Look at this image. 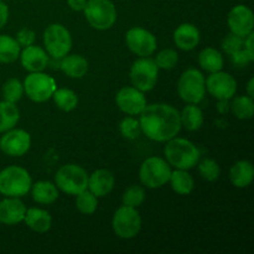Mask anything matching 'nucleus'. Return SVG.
Segmentation results:
<instances>
[{
  "mask_svg": "<svg viewBox=\"0 0 254 254\" xmlns=\"http://www.w3.org/2000/svg\"><path fill=\"white\" fill-rule=\"evenodd\" d=\"M139 118L141 133L153 141L165 143L181 130L180 112L166 103L146 104Z\"/></svg>",
  "mask_w": 254,
  "mask_h": 254,
  "instance_id": "nucleus-1",
  "label": "nucleus"
},
{
  "mask_svg": "<svg viewBox=\"0 0 254 254\" xmlns=\"http://www.w3.org/2000/svg\"><path fill=\"white\" fill-rule=\"evenodd\" d=\"M165 143L164 155L169 165L183 170H190L197 165L201 158V151L192 141L175 136Z\"/></svg>",
  "mask_w": 254,
  "mask_h": 254,
  "instance_id": "nucleus-2",
  "label": "nucleus"
},
{
  "mask_svg": "<svg viewBox=\"0 0 254 254\" xmlns=\"http://www.w3.org/2000/svg\"><path fill=\"white\" fill-rule=\"evenodd\" d=\"M31 185L32 179L25 168L11 165L0 171V193L5 197H22Z\"/></svg>",
  "mask_w": 254,
  "mask_h": 254,
  "instance_id": "nucleus-3",
  "label": "nucleus"
},
{
  "mask_svg": "<svg viewBox=\"0 0 254 254\" xmlns=\"http://www.w3.org/2000/svg\"><path fill=\"white\" fill-rule=\"evenodd\" d=\"M55 185L62 192L76 196L88 186V173L76 164H66L56 171Z\"/></svg>",
  "mask_w": 254,
  "mask_h": 254,
  "instance_id": "nucleus-4",
  "label": "nucleus"
},
{
  "mask_svg": "<svg viewBox=\"0 0 254 254\" xmlns=\"http://www.w3.org/2000/svg\"><path fill=\"white\" fill-rule=\"evenodd\" d=\"M83 12L87 22L99 31L112 29L118 17L112 0H87Z\"/></svg>",
  "mask_w": 254,
  "mask_h": 254,
  "instance_id": "nucleus-5",
  "label": "nucleus"
},
{
  "mask_svg": "<svg viewBox=\"0 0 254 254\" xmlns=\"http://www.w3.org/2000/svg\"><path fill=\"white\" fill-rule=\"evenodd\" d=\"M171 166L160 156H150L141 163L139 169V180L148 189H160L169 183Z\"/></svg>",
  "mask_w": 254,
  "mask_h": 254,
  "instance_id": "nucleus-6",
  "label": "nucleus"
},
{
  "mask_svg": "<svg viewBox=\"0 0 254 254\" xmlns=\"http://www.w3.org/2000/svg\"><path fill=\"white\" fill-rule=\"evenodd\" d=\"M206 93L205 76L197 68H188L178 81V94L184 102L198 104Z\"/></svg>",
  "mask_w": 254,
  "mask_h": 254,
  "instance_id": "nucleus-7",
  "label": "nucleus"
},
{
  "mask_svg": "<svg viewBox=\"0 0 254 254\" xmlns=\"http://www.w3.org/2000/svg\"><path fill=\"white\" fill-rule=\"evenodd\" d=\"M44 46L52 59L61 60L69 54L72 49V36L66 26L62 24H51L45 29Z\"/></svg>",
  "mask_w": 254,
  "mask_h": 254,
  "instance_id": "nucleus-8",
  "label": "nucleus"
},
{
  "mask_svg": "<svg viewBox=\"0 0 254 254\" xmlns=\"http://www.w3.org/2000/svg\"><path fill=\"white\" fill-rule=\"evenodd\" d=\"M112 228L117 237L122 240H131L136 237L141 230L140 213L134 207L121 206L112 218Z\"/></svg>",
  "mask_w": 254,
  "mask_h": 254,
  "instance_id": "nucleus-9",
  "label": "nucleus"
},
{
  "mask_svg": "<svg viewBox=\"0 0 254 254\" xmlns=\"http://www.w3.org/2000/svg\"><path fill=\"white\" fill-rule=\"evenodd\" d=\"M129 77L131 86L141 92H149L158 83L159 67L153 59L140 57L131 64Z\"/></svg>",
  "mask_w": 254,
  "mask_h": 254,
  "instance_id": "nucleus-10",
  "label": "nucleus"
},
{
  "mask_svg": "<svg viewBox=\"0 0 254 254\" xmlns=\"http://www.w3.org/2000/svg\"><path fill=\"white\" fill-rule=\"evenodd\" d=\"M24 93H26L27 98L31 99L35 103H42L49 101L56 91V81L49 74L42 72H30L25 78Z\"/></svg>",
  "mask_w": 254,
  "mask_h": 254,
  "instance_id": "nucleus-11",
  "label": "nucleus"
},
{
  "mask_svg": "<svg viewBox=\"0 0 254 254\" xmlns=\"http://www.w3.org/2000/svg\"><path fill=\"white\" fill-rule=\"evenodd\" d=\"M126 44L128 49L139 57L151 56L158 47L155 35L141 26L130 27L127 31Z\"/></svg>",
  "mask_w": 254,
  "mask_h": 254,
  "instance_id": "nucleus-12",
  "label": "nucleus"
},
{
  "mask_svg": "<svg viewBox=\"0 0 254 254\" xmlns=\"http://www.w3.org/2000/svg\"><path fill=\"white\" fill-rule=\"evenodd\" d=\"M206 92L211 94L217 101L228 99L230 101L237 92V81L231 73L225 71H217L210 73L205 79Z\"/></svg>",
  "mask_w": 254,
  "mask_h": 254,
  "instance_id": "nucleus-13",
  "label": "nucleus"
},
{
  "mask_svg": "<svg viewBox=\"0 0 254 254\" xmlns=\"http://www.w3.org/2000/svg\"><path fill=\"white\" fill-rule=\"evenodd\" d=\"M31 146V136L24 129H10V130L2 133L0 138V150L5 155L22 156L29 151Z\"/></svg>",
  "mask_w": 254,
  "mask_h": 254,
  "instance_id": "nucleus-14",
  "label": "nucleus"
},
{
  "mask_svg": "<svg viewBox=\"0 0 254 254\" xmlns=\"http://www.w3.org/2000/svg\"><path fill=\"white\" fill-rule=\"evenodd\" d=\"M227 25L232 34L242 39L252 34L254 30V16L250 6L238 4L230 10L227 15Z\"/></svg>",
  "mask_w": 254,
  "mask_h": 254,
  "instance_id": "nucleus-15",
  "label": "nucleus"
},
{
  "mask_svg": "<svg viewBox=\"0 0 254 254\" xmlns=\"http://www.w3.org/2000/svg\"><path fill=\"white\" fill-rule=\"evenodd\" d=\"M118 108L128 116H139L146 106L144 92L133 86H126L118 91L116 96Z\"/></svg>",
  "mask_w": 254,
  "mask_h": 254,
  "instance_id": "nucleus-16",
  "label": "nucleus"
},
{
  "mask_svg": "<svg viewBox=\"0 0 254 254\" xmlns=\"http://www.w3.org/2000/svg\"><path fill=\"white\" fill-rule=\"evenodd\" d=\"M21 66L29 72H42L50 64V56L46 50L37 45H30L20 51Z\"/></svg>",
  "mask_w": 254,
  "mask_h": 254,
  "instance_id": "nucleus-17",
  "label": "nucleus"
},
{
  "mask_svg": "<svg viewBox=\"0 0 254 254\" xmlns=\"http://www.w3.org/2000/svg\"><path fill=\"white\" fill-rule=\"evenodd\" d=\"M26 207L20 197H5L0 201V223L6 226L19 225L24 221Z\"/></svg>",
  "mask_w": 254,
  "mask_h": 254,
  "instance_id": "nucleus-18",
  "label": "nucleus"
},
{
  "mask_svg": "<svg viewBox=\"0 0 254 254\" xmlns=\"http://www.w3.org/2000/svg\"><path fill=\"white\" fill-rule=\"evenodd\" d=\"M116 184L113 173L108 169H98L88 175V189L97 197H104L112 192Z\"/></svg>",
  "mask_w": 254,
  "mask_h": 254,
  "instance_id": "nucleus-19",
  "label": "nucleus"
},
{
  "mask_svg": "<svg viewBox=\"0 0 254 254\" xmlns=\"http://www.w3.org/2000/svg\"><path fill=\"white\" fill-rule=\"evenodd\" d=\"M173 39L178 49L183 51H191L200 44V30L193 24L184 22L176 27Z\"/></svg>",
  "mask_w": 254,
  "mask_h": 254,
  "instance_id": "nucleus-20",
  "label": "nucleus"
},
{
  "mask_svg": "<svg viewBox=\"0 0 254 254\" xmlns=\"http://www.w3.org/2000/svg\"><path fill=\"white\" fill-rule=\"evenodd\" d=\"M254 166L250 160H240L230 169V181L235 188L246 189L253 183Z\"/></svg>",
  "mask_w": 254,
  "mask_h": 254,
  "instance_id": "nucleus-21",
  "label": "nucleus"
},
{
  "mask_svg": "<svg viewBox=\"0 0 254 254\" xmlns=\"http://www.w3.org/2000/svg\"><path fill=\"white\" fill-rule=\"evenodd\" d=\"M60 68L69 78L78 79L88 72V61L81 55H66L60 60Z\"/></svg>",
  "mask_w": 254,
  "mask_h": 254,
  "instance_id": "nucleus-22",
  "label": "nucleus"
},
{
  "mask_svg": "<svg viewBox=\"0 0 254 254\" xmlns=\"http://www.w3.org/2000/svg\"><path fill=\"white\" fill-rule=\"evenodd\" d=\"M24 222L34 232L46 233L49 232L52 226V217L46 210L31 207L29 210H26Z\"/></svg>",
  "mask_w": 254,
  "mask_h": 254,
  "instance_id": "nucleus-23",
  "label": "nucleus"
},
{
  "mask_svg": "<svg viewBox=\"0 0 254 254\" xmlns=\"http://www.w3.org/2000/svg\"><path fill=\"white\" fill-rule=\"evenodd\" d=\"M30 191L35 202L40 205H51L59 198V189L51 181H37L32 184Z\"/></svg>",
  "mask_w": 254,
  "mask_h": 254,
  "instance_id": "nucleus-24",
  "label": "nucleus"
},
{
  "mask_svg": "<svg viewBox=\"0 0 254 254\" xmlns=\"http://www.w3.org/2000/svg\"><path fill=\"white\" fill-rule=\"evenodd\" d=\"M169 183H170L171 189L181 196L190 195L195 189V180L192 175L188 170H183V169H175L171 171Z\"/></svg>",
  "mask_w": 254,
  "mask_h": 254,
  "instance_id": "nucleus-25",
  "label": "nucleus"
},
{
  "mask_svg": "<svg viewBox=\"0 0 254 254\" xmlns=\"http://www.w3.org/2000/svg\"><path fill=\"white\" fill-rule=\"evenodd\" d=\"M181 127L189 131H196L202 127L203 124V113L202 109L197 104L188 103L180 112Z\"/></svg>",
  "mask_w": 254,
  "mask_h": 254,
  "instance_id": "nucleus-26",
  "label": "nucleus"
},
{
  "mask_svg": "<svg viewBox=\"0 0 254 254\" xmlns=\"http://www.w3.org/2000/svg\"><path fill=\"white\" fill-rule=\"evenodd\" d=\"M198 64L208 73L221 71L223 68V56L217 49L206 47L198 54Z\"/></svg>",
  "mask_w": 254,
  "mask_h": 254,
  "instance_id": "nucleus-27",
  "label": "nucleus"
},
{
  "mask_svg": "<svg viewBox=\"0 0 254 254\" xmlns=\"http://www.w3.org/2000/svg\"><path fill=\"white\" fill-rule=\"evenodd\" d=\"M230 111L233 116L241 121H247L253 117L254 101L250 96H233L230 99Z\"/></svg>",
  "mask_w": 254,
  "mask_h": 254,
  "instance_id": "nucleus-28",
  "label": "nucleus"
},
{
  "mask_svg": "<svg viewBox=\"0 0 254 254\" xmlns=\"http://www.w3.org/2000/svg\"><path fill=\"white\" fill-rule=\"evenodd\" d=\"M20 119V111L16 103L2 101L0 102V133L15 128Z\"/></svg>",
  "mask_w": 254,
  "mask_h": 254,
  "instance_id": "nucleus-29",
  "label": "nucleus"
},
{
  "mask_svg": "<svg viewBox=\"0 0 254 254\" xmlns=\"http://www.w3.org/2000/svg\"><path fill=\"white\" fill-rule=\"evenodd\" d=\"M21 47L15 37L0 35V64H12L20 56Z\"/></svg>",
  "mask_w": 254,
  "mask_h": 254,
  "instance_id": "nucleus-30",
  "label": "nucleus"
},
{
  "mask_svg": "<svg viewBox=\"0 0 254 254\" xmlns=\"http://www.w3.org/2000/svg\"><path fill=\"white\" fill-rule=\"evenodd\" d=\"M51 98L62 112H72L78 106V96L69 88H56Z\"/></svg>",
  "mask_w": 254,
  "mask_h": 254,
  "instance_id": "nucleus-31",
  "label": "nucleus"
},
{
  "mask_svg": "<svg viewBox=\"0 0 254 254\" xmlns=\"http://www.w3.org/2000/svg\"><path fill=\"white\" fill-rule=\"evenodd\" d=\"M76 207L83 215H93L98 207V197L86 189L76 195Z\"/></svg>",
  "mask_w": 254,
  "mask_h": 254,
  "instance_id": "nucleus-32",
  "label": "nucleus"
},
{
  "mask_svg": "<svg viewBox=\"0 0 254 254\" xmlns=\"http://www.w3.org/2000/svg\"><path fill=\"white\" fill-rule=\"evenodd\" d=\"M1 93L4 101L17 103L24 96V86L17 78H9L2 84Z\"/></svg>",
  "mask_w": 254,
  "mask_h": 254,
  "instance_id": "nucleus-33",
  "label": "nucleus"
},
{
  "mask_svg": "<svg viewBox=\"0 0 254 254\" xmlns=\"http://www.w3.org/2000/svg\"><path fill=\"white\" fill-rule=\"evenodd\" d=\"M145 201V189L140 185L129 186L122 196V202L129 207H139Z\"/></svg>",
  "mask_w": 254,
  "mask_h": 254,
  "instance_id": "nucleus-34",
  "label": "nucleus"
},
{
  "mask_svg": "<svg viewBox=\"0 0 254 254\" xmlns=\"http://www.w3.org/2000/svg\"><path fill=\"white\" fill-rule=\"evenodd\" d=\"M197 170L201 178L205 179L206 181H216L221 175V168L218 163L213 159L206 158L203 160H198L197 163Z\"/></svg>",
  "mask_w": 254,
  "mask_h": 254,
  "instance_id": "nucleus-35",
  "label": "nucleus"
},
{
  "mask_svg": "<svg viewBox=\"0 0 254 254\" xmlns=\"http://www.w3.org/2000/svg\"><path fill=\"white\" fill-rule=\"evenodd\" d=\"M119 131H121L122 136L128 139V140H135V139H138L139 135L141 134L139 119L134 118L133 116L123 118L121 123H119Z\"/></svg>",
  "mask_w": 254,
  "mask_h": 254,
  "instance_id": "nucleus-36",
  "label": "nucleus"
},
{
  "mask_svg": "<svg viewBox=\"0 0 254 254\" xmlns=\"http://www.w3.org/2000/svg\"><path fill=\"white\" fill-rule=\"evenodd\" d=\"M155 64L159 69H173L179 62V55L173 49H164L155 56Z\"/></svg>",
  "mask_w": 254,
  "mask_h": 254,
  "instance_id": "nucleus-37",
  "label": "nucleus"
},
{
  "mask_svg": "<svg viewBox=\"0 0 254 254\" xmlns=\"http://www.w3.org/2000/svg\"><path fill=\"white\" fill-rule=\"evenodd\" d=\"M243 41H245V39H242L241 36H237V35L230 32V34L223 39L222 50L228 55V56H230V55L235 54V52L238 51V50L243 49Z\"/></svg>",
  "mask_w": 254,
  "mask_h": 254,
  "instance_id": "nucleus-38",
  "label": "nucleus"
},
{
  "mask_svg": "<svg viewBox=\"0 0 254 254\" xmlns=\"http://www.w3.org/2000/svg\"><path fill=\"white\" fill-rule=\"evenodd\" d=\"M15 40L17 41V44L20 45V47H27L30 45L35 44V40H36V35L29 27H22L17 31L16 37Z\"/></svg>",
  "mask_w": 254,
  "mask_h": 254,
  "instance_id": "nucleus-39",
  "label": "nucleus"
},
{
  "mask_svg": "<svg viewBox=\"0 0 254 254\" xmlns=\"http://www.w3.org/2000/svg\"><path fill=\"white\" fill-rule=\"evenodd\" d=\"M230 56H231V61H232V64H235L236 67H240V68L247 67L248 64H251L254 61L252 57L245 51V49L238 50V51H236L235 54L230 55Z\"/></svg>",
  "mask_w": 254,
  "mask_h": 254,
  "instance_id": "nucleus-40",
  "label": "nucleus"
},
{
  "mask_svg": "<svg viewBox=\"0 0 254 254\" xmlns=\"http://www.w3.org/2000/svg\"><path fill=\"white\" fill-rule=\"evenodd\" d=\"M243 49H245V51L254 60V34L253 32L248 35L247 37H245V41H243Z\"/></svg>",
  "mask_w": 254,
  "mask_h": 254,
  "instance_id": "nucleus-41",
  "label": "nucleus"
},
{
  "mask_svg": "<svg viewBox=\"0 0 254 254\" xmlns=\"http://www.w3.org/2000/svg\"><path fill=\"white\" fill-rule=\"evenodd\" d=\"M7 20H9V7L2 0H0V29L6 25Z\"/></svg>",
  "mask_w": 254,
  "mask_h": 254,
  "instance_id": "nucleus-42",
  "label": "nucleus"
},
{
  "mask_svg": "<svg viewBox=\"0 0 254 254\" xmlns=\"http://www.w3.org/2000/svg\"><path fill=\"white\" fill-rule=\"evenodd\" d=\"M67 4L73 11H83L87 0H67Z\"/></svg>",
  "mask_w": 254,
  "mask_h": 254,
  "instance_id": "nucleus-43",
  "label": "nucleus"
},
{
  "mask_svg": "<svg viewBox=\"0 0 254 254\" xmlns=\"http://www.w3.org/2000/svg\"><path fill=\"white\" fill-rule=\"evenodd\" d=\"M217 111L220 113H227V112H230V101L228 99H220L217 103Z\"/></svg>",
  "mask_w": 254,
  "mask_h": 254,
  "instance_id": "nucleus-44",
  "label": "nucleus"
},
{
  "mask_svg": "<svg viewBox=\"0 0 254 254\" xmlns=\"http://www.w3.org/2000/svg\"><path fill=\"white\" fill-rule=\"evenodd\" d=\"M247 96L250 97H254V78L253 77H251L250 81H248L247 83Z\"/></svg>",
  "mask_w": 254,
  "mask_h": 254,
  "instance_id": "nucleus-45",
  "label": "nucleus"
}]
</instances>
